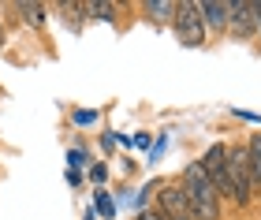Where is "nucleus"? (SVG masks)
Here are the masks:
<instances>
[{"label": "nucleus", "instance_id": "1", "mask_svg": "<svg viewBox=\"0 0 261 220\" xmlns=\"http://www.w3.org/2000/svg\"><path fill=\"white\" fill-rule=\"evenodd\" d=\"M179 190H183L187 205H191L194 220H220V194L213 190V183H209L205 172H201L198 160L183 168V176H179Z\"/></svg>", "mask_w": 261, "mask_h": 220}, {"label": "nucleus", "instance_id": "2", "mask_svg": "<svg viewBox=\"0 0 261 220\" xmlns=\"http://www.w3.org/2000/svg\"><path fill=\"white\" fill-rule=\"evenodd\" d=\"M228 179H231V202L235 205H250V198H254V172H250L246 146L228 149Z\"/></svg>", "mask_w": 261, "mask_h": 220}, {"label": "nucleus", "instance_id": "3", "mask_svg": "<svg viewBox=\"0 0 261 220\" xmlns=\"http://www.w3.org/2000/svg\"><path fill=\"white\" fill-rule=\"evenodd\" d=\"M172 26H175L179 45H187V49H198V45L205 41V22L198 15V0H179V4H175Z\"/></svg>", "mask_w": 261, "mask_h": 220}, {"label": "nucleus", "instance_id": "4", "mask_svg": "<svg viewBox=\"0 0 261 220\" xmlns=\"http://www.w3.org/2000/svg\"><path fill=\"white\" fill-rule=\"evenodd\" d=\"M198 164H201V172L209 176L213 190H217L220 198H231V179H228V146H224V142H213V146L205 149V157L198 160Z\"/></svg>", "mask_w": 261, "mask_h": 220}, {"label": "nucleus", "instance_id": "5", "mask_svg": "<svg viewBox=\"0 0 261 220\" xmlns=\"http://www.w3.org/2000/svg\"><path fill=\"white\" fill-rule=\"evenodd\" d=\"M228 30L246 38L257 30V4L254 0H228Z\"/></svg>", "mask_w": 261, "mask_h": 220}, {"label": "nucleus", "instance_id": "6", "mask_svg": "<svg viewBox=\"0 0 261 220\" xmlns=\"http://www.w3.org/2000/svg\"><path fill=\"white\" fill-rule=\"evenodd\" d=\"M161 216L164 220H194L191 213V205H187L183 198V190H179V183H161Z\"/></svg>", "mask_w": 261, "mask_h": 220}, {"label": "nucleus", "instance_id": "7", "mask_svg": "<svg viewBox=\"0 0 261 220\" xmlns=\"http://www.w3.org/2000/svg\"><path fill=\"white\" fill-rule=\"evenodd\" d=\"M198 15L213 30H228V4H220V0H198Z\"/></svg>", "mask_w": 261, "mask_h": 220}, {"label": "nucleus", "instance_id": "8", "mask_svg": "<svg viewBox=\"0 0 261 220\" xmlns=\"http://www.w3.org/2000/svg\"><path fill=\"white\" fill-rule=\"evenodd\" d=\"M142 8H146L153 19H161V22L164 19H175V0H146Z\"/></svg>", "mask_w": 261, "mask_h": 220}, {"label": "nucleus", "instance_id": "9", "mask_svg": "<svg viewBox=\"0 0 261 220\" xmlns=\"http://www.w3.org/2000/svg\"><path fill=\"white\" fill-rule=\"evenodd\" d=\"M246 157H250L254 187H261V134H254V138H250V146H246Z\"/></svg>", "mask_w": 261, "mask_h": 220}, {"label": "nucleus", "instance_id": "10", "mask_svg": "<svg viewBox=\"0 0 261 220\" xmlns=\"http://www.w3.org/2000/svg\"><path fill=\"white\" fill-rule=\"evenodd\" d=\"M82 11H90L93 19H112V15H116V4H105V0H90V4H82Z\"/></svg>", "mask_w": 261, "mask_h": 220}, {"label": "nucleus", "instance_id": "11", "mask_svg": "<svg viewBox=\"0 0 261 220\" xmlns=\"http://www.w3.org/2000/svg\"><path fill=\"white\" fill-rule=\"evenodd\" d=\"M19 15H27V22L41 26L45 22V4H19Z\"/></svg>", "mask_w": 261, "mask_h": 220}, {"label": "nucleus", "instance_id": "12", "mask_svg": "<svg viewBox=\"0 0 261 220\" xmlns=\"http://www.w3.org/2000/svg\"><path fill=\"white\" fill-rule=\"evenodd\" d=\"M97 213H101L105 220H112V213H116V202L109 198V190H97Z\"/></svg>", "mask_w": 261, "mask_h": 220}, {"label": "nucleus", "instance_id": "13", "mask_svg": "<svg viewBox=\"0 0 261 220\" xmlns=\"http://www.w3.org/2000/svg\"><path fill=\"white\" fill-rule=\"evenodd\" d=\"M93 120H97V112H75V123H82V127H90Z\"/></svg>", "mask_w": 261, "mask_h": 220}, {"label": "nucleus", "instance_id": "14", "mask_svg": "<svg viewBox=\"0 0 261 220\" xmlns=\"http://www.w3.org/2000/svg\"><path fill=\"white\" fill-rule=\"evenodd\" d=\"M90 179H93V183H105V164H93V168H90Z\"/></svg>", "mask_w": 261, "mask_h": 220}, {"label": "nucleus", "instance_id": "15", "mask_svg": "<svg viewBox=\"0 0 261 220\" xmlns=\"http://www.w3.org/2000/svg\"><path fill=\"white\" fill-rule=\"evenodd\" d=\"M138 220H164V216H161L157 209H142V213H138Z\"/></svg>", "mask_w": 261, "mask_h": 220}, {"label": "nucleus", "instance_id": "16", "mask_svg": "<svg viewBox=\"0 0 261 220\" xmlns=\"http://www.w3.org/2000/svg\"><path fill=\"white\" fill-rule=\"evenodd\" d=\"M67 160H71V164H82V160H86V153H82V149H71Z\"/></svg>", "mask_w": 261, "mask_h": 220}, {"label": "nucleus", "instance_id": "17", "mask_svg": "<svg viewBox=\"0 0 261 220\" xmlns=\"http://www.w3.org/2000/svg\"><path fill=\"white\" fill-rule=\"evenodd\" d=\"M257 34H261V4H257Z\"/></svg>", "mask_w": 261, "mask_h": 220}, {"label": "nucleus", "instance_id": "18", "mask_svg": "<svg viewBox=\"0 0 261 220\" xmlns=\"http://www.w3.org/2000/svg\"><path fill=\"white\" fill-rule=\"evenodd\" d=\"M0 49H4V30H0Z\"/></svg>", "mask_w": 261, "mask_h": 220}]
</instances>
